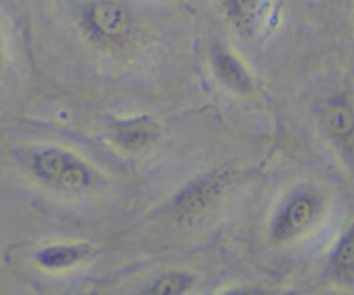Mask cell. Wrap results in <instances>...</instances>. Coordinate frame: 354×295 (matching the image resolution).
Wrapping results in <instances>:
<instances>
[{
  "instance_id": "obj_5",
  "label": "cell",
  "mask_w": 354,
  "mask_h": 295,
  "mask_svg": "<svg viewBox=\"0 0 354 295\" xmlns=\"http://www.w3.org/2000/svg\"><path fill=\"white\" fill-rule=\"evenodd\" d=\"M319 125L339 157L354 165V101L347 91L326 97L319 110Z\"/></svg>"
},
{
  "instance_id": "obj_10",
  "label": "cell",
  "mask_w": 354,
  "mask_h": 295,
  "mask_svg": "<svg viewBox=\"0 0 354 295\" xmlns=\"http://www.w3.org/2000/svg\"><path fill=\"white\" fill-rule=\"evenodd\" d=\"M219 9L234 33L250 39L262 21L266 0H219Z\"/></svg>"
},
{
  "instance_id": "obj_1",
  "label": "cell",
  "mask_w": 354,
  "mask_h": 295,
  "mask_svg": "<svg viewBox=\"0 0 354 295\" xmlns=\"http://www.w3.org/2000/svg\"><path fill=\"white\" fill-rule=\"evenodd\" d=\"M30 178L49 191L64 196L93 193L101 184V174L84 157L59 144H35L21 157Z\"/></svg>"
},
{
  "instance_id": "obj_4",
  "label": "cell",
  "mask_w": 354,
  "mask_h": 295,
  "mask_svg": "<svg viewBox=\"0 0 354 295\" xmlns=\"http://www.w3.org/2000/svg\"><path fill=\"white\" fill-rule=\"evenodd\" d=\"M236 172L227 167H214L193 175L170 200L174 217L183 225H196L205 219L234 184Z\"/></svg>"
},
{
  "instance_id": "obj_6",
  "label": "cell",
  "mask_w": 354,
  "mask_h": 295,
  "mask_svg": "<svg viewBox=\"0 0 354 295\" xmlns=\"http://www.w3.org/2000/svg\"><path fill=\"white\" fill-rule=\"evenodd\" d=\"M108 139L120 151L131 155L146 153L160 144L163 127L151 115H131L115 118L108 124Z\"/></svg>"
},
{
  "instance_id": "obj_3",
  "label": "cell",
  "mask_w": 354,
  "mask_h": 295,
  "mask_svg": "<svg viewBox=\"0 0 354 295\" xmlns=\"http://www.w3.org/2000/svg\"><path fill=\"white\" fill-rule=\"evenodd\" d=\"M326 210V196L313 184H299L285 193L270 217L268 233L273 243L285 245L308 235Z\"/></svg>"
},
{
  "instance_id": "obj_2",
  "label": "cell",
  "mask_w": 354,
  "mask_h": 295,
  "mask_svg": "<svg viewBox=\"0 0 354 295\" xmlns=\"http://www.w3.org/2000/svg\"><path fill=\"white\" fill-rule=\"evenodd\" d=\"M82 37L94 49L120 54L132 49L141 33V25L122 0H87L78 12Z\"/></svg>"
},
{
  "instance_id": "obj_12",
  "label": "cell",
  "mask_w": 354,
  "mask_h": 295,
  "mask_svg": "<svg viewBox=\"0 0 354 295\" xmlns=\"http://www.w3.org/2000/svg\"><path fill=\"white\" fill-rule=\"evenodd\" d=\"M2 59H4V40H2V33H0V64H2Z\"/></svg>"
},
{
  "instance_id": "obj_8",
  "label": "cell",
  "mask_w": 354,
  "mask_h": 295,
  "mask_svg": "<svg viewBox=\"0 0 354 295\" xmlns=\"http://www.w3.org/2000/svg\"><path fill=\"white\" fill-rule=\"evenodd\" d=\"M96 256V247L91 242H54L39 247L32 259L46 273H68Z\"/></svg>"
},
{
  "instance_id": "obj_7",
  "label": "cell",
  "mask_w": 354,
  "mask_h": 295,
  "mask_svg": "<svg viewBox=\"0 0 354 295\" xmlns=\"http://www.w3.org/2000/svg\"><path fill=\"white\" fill-rule=\"evenodd\" d=\"M209 64L221 86L238 96H250L255 91L254 77L245 61L224 44H214L209 50Z\"/></svg>"
},
{
  "instance_id": "obj_9",
  "label": "cell",
  "mask_w": 354,
  "mask_h": 295,
  "mask_svg": "<svg viewBox=\"0 0 354 295\" xmlns=\"http://www.w3.org/2000/svg\"><path fill=\"white\" fill-rule=\"evenodd\" d=\"M325 273L339 287L354 288V220L330 249Z\"/></svg>"
},
{
  "instance_id": "obj_11",
  "label": "cell",
  "mask_w": 354,
  "mask_h": 295,
  "mask_svg": "<svg viewBox=\"0 0 354 295\" xmlns=\"http://www.w3.org/2000/svg\"><path fill=\"white\" fill-rule=\"evenodd\" d=\"M195 276L189 271H165L153 278L142 294L148 295H185L195 287Z\"/></svg>"
}]
</instances>
